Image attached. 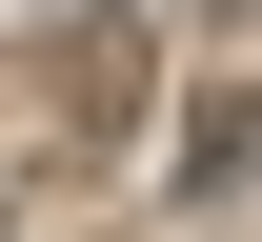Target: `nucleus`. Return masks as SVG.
Instances as JSON below:
<instances>
[{
	"mask_svg": "<svg viewBox=\"0 0 262 242\" xmlns=\"http://www.w3.org/2000/svg\"><path fill=\"white\" fill-rule=\"evenodd\" d=\"M162 182H182V202H242V182H262V61H222V81L182 101V141H162Z\"/></svg>",
	"mask_w": 262,
	"mask_h": 242,
	"instance_id": "obj_1",
	"label": "nucleus"
}]
</instances>
